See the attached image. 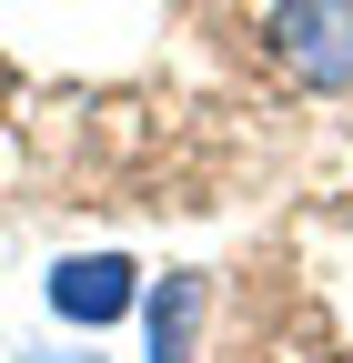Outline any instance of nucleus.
Instances as JSON below:
<instances>
[{
	"label": "nucleus",
	"instance_id": "obj_1",
	"mask_svg": "<svg viewBox=\"0 0 353 363\" xmlns=\"http://www.w3.org/2000/svg\"><path fill=\"white\" fill-rule=\"evenodd\" d=\"M262 40L303 91H353V0H262Z\"/></svg>",
	"mask_w": 353,
	"mask_h": 363
},
{
	"label": "nucleus",
	"instance_id": "obj_3",
	"mask_svg": "<svg viewBox=\"0 0 353 363\" xmlns=\"http://www.w3.org/2000/svg\"><path fill=\"white\" fill-rule=\"evenodd\" d=\"M192 323H202V272H162V293H152V363H192Z\"/></svg>",
	"mask_w": 353,
	"mask_h": 363
},
{
	"label": "nucleus",
	"instance_id": "obj_5",
	"mask_svg": "<svg viewBox=\"0 0 353 363\" xmlns=\"http://www.w3.org/2000/svg\"><path fill=\"white\" fill-rule=\"evenodd\" d=\"M40 363H71V353H40Z\"/></svg>",
	"mask_w": 353,
	"mask_h": 363
},
{
	"label": "nucleus",
	"instance_id": "obj_4",
	"mask_svg": "<svg viewBox=\"0 0 353 363\" xmlns=\"http://www.w3.org/2000/svg\"><path fill=\"white\" fill-rule=\"evenodd\" d=\"M11 182H21V101L0 81V202H11Z\"/></svg>",
	"mask_w": 353,
	"mask_h": 363
},
{
	"label": "nucleus",
	"instance_id": "obj_2",
	"mask_svg": "<svg viewBox=\"0 0 353 363\" xmlns=\"http://www.w3.org/2000/svg\"><path fill=\"white\" fill-rule=\"evenodd\" d=\"M51 313H71V323H111V313H131V262H111V252L61 262V272H51Z\"/></svg>",
	"mask_w": 353,
	"mask_h": 363
}]
</instances>
